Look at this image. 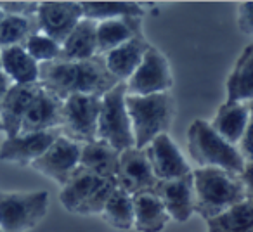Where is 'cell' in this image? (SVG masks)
<instances>
[{"label":"cell","instance_id":"1","mask_svg":"<svg viewBox=\"0 0 253 232\" xmlns=\"http://www.w3.org/2000/svg\"><path fill=\"white\" fill-rule=\"evenodd\" d=\"M40 87L52 92L59 99L71 95H94L102 97L118 81L109 75L102 56L87 61H63L40 64Z\"/></svg>","mask_w":253,"mask_h":232},{"label":"cell","instance_id":"2","mask_svg":"<svg viewBox=\"0 0 253 232\" xmlns=\"http://www.w3.org/2000/svg\"><path fill=\"white\" fill-rule=\"evenodd\" d=\"M193 173L194 213L203 220L213 218L225 210L252 199V187L239 175L220 168H196Z\"/></svg>","mask_w":253,"mask_h":232},{"label":"cell","instance_id":"3","mask_svg":"<svg viewBox=\"0 0 253 232\" xmlns=\"http://www.w3.org/2000/svg\"><path fill=\"white\" fill-rule=\"evenodd\" d=\"M125 108L130 118L134 148L144 149L158 135L170 130L175 118V99L170 92L151 95H125Z\"/></svg>","mask_w":253,"mask_h":232},{"label":"cell","instance_id":"4","mask_svg":"<svg viewBox=\"0 0 253 232\" xmlns=\"http://www.w3.org/2000/svg\"><path fill=\"white\" fill-rule=\"evenodd\" d=\"M187 149L200 168H220L234 175H241L246 163L238 148L227 144L211 130L205 120H194L187 130Z\"/></svg>","mask_w":253,"mask_h":232},{"label":"cell","instance_id":"5","mask_svg":"<svg viewBox=\"0 0 253 232\" xmlns=\"http://www.w3.org/2000/svg\"><path fill=\"white\" fill-rule=\"evenodd\" d=\"M49 211L47 191L4 193L0 191V232H28Z\"/></svg>","mask_w":253,"mask_h":232},{"label":"cell","instance_id":"6","mask_svg":"<svg viewBox=\"0 0 253 232\" xmlns=\"http://www.w3.org/2000/svg\"><path fill=\"white\" fill-rule=\"evenodd\" d=\"M125 83H118L101 97V113L97 120V141L106 142L116 151L134 148L130 118L125 108Z\"/></svg>","mask_w":253,"mask_h":232},{"label":"cell","instance_id":"7","mask_svg":"<svg viewBox=\"0 0 253 232\" xmlns=\"http://www.w3.org/2000/svg\"><path fill=\"white\" fill-rule=\"evenodd\" d=\"M101 113V97L71 95L63 101L61 135L84 146L97 141V120Z\"/></svg>","mask_w":253,"mask_h":232},{"label":"cell","instance_id":"8","mask_svg":"<svg viewBox=\"0 0 253 232\" xmlns=\"http://www.w3.org/2000/svg\"><path fill=\"white\" fill-rule=\"evenodd\" d=\"M173 87V75L165 54L149 45L139 68L125 83L126 95H151L170 92Z\"/></svg>","mask_w":253,"mask_h":232},{"label":"cell","instance_id":"9","mask_svg":"<svg viewBox=\"0 0 253 232\" xmlns=\"http://www.w3.org/2000/svg\"><path fill=\"white\" fill-rule=\"evenodd\" d=\"M84 18L82 14L80 2H39L37 5V30L45 37L52 39L54 42L61 43L66 40L71 30L78 25V21Z\"/></svg>","mask_w":253,"mask_h":232},{"label":"cell","instance_id":"10","mask_svg":"<svg viewBox=\"0 0 253 232\" xmlns=\"http://www.w3.org/2000/svg\"><path fill=\"white\" fill-rule=\"evenodd\" d=\"M80 144L59 135L49 146V149L30 166L63 187L68 179L77 172L78 161H80Z\"/></svg>","mask_w":253,"mask_h":232},{"label":"cell","instance_id":"11","mask_svg":"<svg viewBox=\"0 0 253 232\" xmlns=\"http://www.w3.org/2000/svg\"><path fill=\"white\" fill-rule=\"evenodd\" d=\"M115 180L116 186L130 196L141 193V191L155 189L158 180L153 175L146 149L132 148L120 153Z\"/></svg>","mask_w":253,"mask_h":232},{"label":"cell","instance_id":"12","mask_svg":"<svg viewBox=\"0 0 253 232\" xmlns=\"http://www.w3.org/2000/svg\"><path fill=\"white\" fill-rule=\"evenodd\" d=\"M144 149L148 155L149 165H151L153 175L158 182L175 180L191 173V168L184 159L182 153L179 151L177 144L169 134L158 135Z\"/></svg>","mask_w":253,"mask_h":232},{"label":"cell","instance_id":"13","mask_svg":"<svg viewBox=\"0 0 253 232\" xmlns=\"http://www.w3.org/2000/svg\"><path fill=\"white\" fill-rule=\"evenodd\" d=\"M61 120H63V99L40 87L23 116L19 134L57 130L61 127Z\"/></svg>","mask_w":253,"mask_h":232},{"label":"cell","instance_id":"14","mask_svg":"<svg viewBox=\"0 0 253 232\" xmlns=\"http://www.w3.org/2000/svg\"><path fill=\"white\" fill-rule=\"evenodd\" d=\"M61 135V130L39 132V134H18L14 137H5L0 146V161L16 163L19 166L32 165L39 159L49 146Z\"/></svg>","mask_w":253,"mask_h":232},{"label":"cell","instance_id":"15","mask_svg":"<svg viewBox=\"0 0 253 232\" xmlns=\"http://www.w3.org/2000/svg\"><path fill=\"white\" fill-rule=\"evenodd\" d=\"M156 196L165 206L167 213L172 220L184 224L194 213V193H193V173L175 180L156 182Z\"/></svg>","mask_w":253,"mask_h":232},{"label":"cell","instance_id":"16","mask_svg":"<svg viewBox=\"0 0 253 232\" xmlns=\"http://www.w3.org/2000/svg\"><path fill=\"white\" fill-rule=\"evenodd\" d=\"M252 125V102H227L220 104L210 127L227 144L238 146L245 132Z\"/></svg>","mask_w":253,"mask_h":232},{"label":"cell","instance_id":"17","mask_svg":"<svg viewBox=\"0 0 253 232\" xmlns=\"http://www.w3.org/2000/svg\"><path fill=\"white\" fill-rule=\"evenodd\" d=\"M151 43L146 40L142 33L135 35L128 42L122 43L120 47L113 49L106 56H102L104 64L108 68L109 75L115 78L118 83H126L128 78L134 75V71L139 68L142 57H144L146 50Z\"/></svg>","mask_w":253,"mask_h":232},{"label":"cell","instance_id":"18","mask_svg":"<svg viewBox=\"0 0 253 232\" xmlns=\"http://www.w3.org/2000/svg\"><path fill=\"white\" fill-rule=\"evenodd\" d=\"M39 88L40 83L12 85L9 88L4 101L0 104V123H2V130L7 137H14L19 134L23 116H25L28 106L32 104Z\"/></svg>","mask_w":253,"mask_h":232},{"label":"cell","instance_id":"19","mask_svg":"<svg viewBox=\"0 0 253 232\" xmlns=\"http://www.w3.org/2000/svg\"><path fill=\"white\" fill-rule=\"evenodd\" d=\"M134 227L137 232H162L170 222L165 206L155 191H141L132 196Z\"/></svg>","mask_w":253,"mask_h":232},{"label":"cell","instance_id":"20","mask_svg":"<svg viewBox=\"0 0 253 232\" xmlns=\"http://www.w3.org/2000/svg\"><path fill=\"white\" fill-rule=\"evenodd\" d=\"M142 33V19H108L99 21L95 26V40H97V56H106L122 43L128 42L135 35Z\"/></svg>","mask_w":253,"mask_h":232},{"label":"cell","instance_id":"21","mask_svg":"<svg viewBox=\"0 0 253 232\" xmlns=\"http://www.w3.org/2000/svg\"><path fill=\"white\" fill-rule=\"evenodd\" d=\"M118 158L120 151L113 149L102 141H94L82 146L78 168L101 179H115Z\"/></svg>","mask_w":253,"mask_h":232},{"label":"cell","instance_id":"22","mask_svg":"<svg viewBox=\"0 0 253 232\" xmlns=\"http://www.w3.org/2000/svg\"><path fill=\"white\" fill-rule=\"evenodd\" d=\"M0 68L12 85L39 83L40 64H37L21 45L0 49Z\"/></svg>","mask_w":253,"mask_h":232},{"label":"cell","instance_id":"23","mask_svg":"<svg viewBox=\"0 0 253 232\" xmlns=\"http://www.w3.org/2000/svg\"><path fill=\"white\" fill-rule=\"evenodd\" d=\"M95 26L97 23L82 18L78 25L61 43V57L63 61H87L97 56V40H95Z\"/></svg>","mask_w":253,"mask_h":232},{"label":"cell","instance_id":"24","mask_svg":"<svg viewBox=\"0 0 253 232\" xmlns=\"http://www.w3.org/2000/svg\"><path fill=\"white\" fill-rule=\"evenodd\" d=\"M227 102H252L253 97V45L238 57L227 78Z\"/></svg>","mask_w":253,"mask_h":232},{"label":"cell","instance_id":"25","mask_svg":"<svg viewBox=\"0 0 253 232\" xmlns=\"http://www.w3.org/2000/svg\"><path fill=\"white\" fill-rule=\"evenodd\" d=\"M82 14L85 19L90 21H108V19H125V18H139L146 16V9L137 2H80Z\"/></svg>","mask_w":253,"mask_h":232},{"label":"cell","instance_id":"26","mask_svg":"<svg viewBox=\"0 0 253 232\" xmlns=\"http://www.w3.org/2000/svg\"><path fill=\"white\" fill-rule=\"evenodd\" d=\"M253 199H246L224 213L208 218V232H253Z\"/></svg>","mask_w":253,"mask_h":232},{"label":"cell","instance_id":"27","mask_svg":"<svg viewBox=\"0 0 253 232\" xmlns=\"http://www.w3.org/2000/svg\"><path fill=\"white\" fill-rule=\"evenodd\" d=\"M101 180V177H95L85 170L77 168V172L68 179V182L64 184L59 193V201L64 206V210L77 215L78 208L90 196V193L97 187Z\"/></svg>","mask_w":253,"mask_h":232},{"label":"cell","instance_id":"28","mask_svg":"<svg viewBox=\"0 0 253 232\" xmlns=\"http://www.w3.org/2000/svg\"><path fill=\"white\" fill-rule=\"evenodd\" d=\"M99 215L113 229L128 231V229L134 227V204H132V196L116 186Z\"/></svg>","mask_w":253,"mask_h":232},{"label":"cell","instance_id":"29","mask_svg":"<svg viewBox=\"0 0 253 232\" xmlns=\"http://www.w3.org/2000/svg\"><path fill=\"white\" fill-rule=\"evenodd\" d=\"M33 33H39L35 18L21 16H4L0 21V49L23 45L25 40Z\"/></svg>","mask_w":253,"mask_h":232},{"label":"cell","instance_id":"30","mask_svg":"<svg viewBox=\"0 0 253 232\" xmlns=\"http://www.w3.org/2000/svg\"><path fill=\"white\" fill-rule=\"evenodd\" d=\"M21 47L37 64L54 63V61H57L61 57V45L57 42H54L52 39L45 37L43 33L30 35Z\"/></svg>","mask_w":253,"mask_h":232},{"label":"cell","instance_id":"31","mask_svg":"<svg viewBox=\"0 0 253 232\" xmlns=\"http://www.w3.org/2000/svg\"><path fill=\"white\" fill-rule=\"evenodd\" d=\"M115 187H116L115 179H102L97 184V187L90 193V196L82 203L77 215H99L102 211V208H104L108 197L115 191Z\"/></svg>","mask_w":253,"mask_h":232},{"label":"cell","instance_id":"32","mask_svg":"<svg viewBox=\"0 0 253 232\" xmlns=\"http://www.w3.org/2000/svg\"><path fill=\"white\" fill-rule=\"evenodd\" d=\"M39 2H0V9L7 16H21V18H35Z\"/></svg>","mask_w":253,"mask_h":232},{"label":"cell","instance_id":"33","mask_svg":"<svg viewBox=\"0 0 253 232\" xmlns=\"http://www.w3.org/2000/svg\"><path fill=\"white\" fill-rule=\"evenodd\" d=\"M238 26L239 32L245 33L246 37L253 35V2L246 0L238 7Z\"/></svg>","mask_w":253,"mask_h":232},{"label":"cell","instance_id":"34","mask_svg":"<svg viewBox=\"0 0 253 232\" xmlns=\"http://www.w3.org/2000/svg\"><path fill=\"white\" fill-rule=\"evenodd\" d=\"M12 87V81L9 80L7 77H5L2 71H0V104H2V101H4L5 94L9 92V88Z\"/></svg>","mask_w":253,"mask_h":232},{"label":"cell","instance_id":"35","mask_svg":"<svg viewBox=\"0 0 253 232\" xmlns=\"http://www.w3.org/2000/svg\"><path fill=\"white\" fill-rule=\"evenodd\" d=\"M4 16H5V14H4V12H2V9H0V21L4 19Z\"/></svg>","mask_w":253,"mask_h":232},{"label":"cell","instance_id":"36","mask_svg":"<svg viewBox=\"0 0 253 232\" xmlns=\"http://www.w3.org/2000/svg\"><path fill=\"white\" fill-rule=\"evenodd\" d=\"M2 132H4V130H2V123H0V134H2Z\"/></svg>","mask_w":253,"mask_h":232},{"label":"cell","instance_id":"37","mask_svg":"<svg viewBox=\"0 0 253 232\" xmlns=\"http://www.w3.org/2000/svg\"><path fill=\"white\" fill-rule=\"evenodd\" d=\"M0 71H2V68H0Z\"/></svg>","mask_w":253,"mask_h":232}]
</instances>
